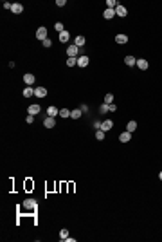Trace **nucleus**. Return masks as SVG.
Instances as JSON below:
<instances>
[{
    "instance_id": "obj_1",
    "label": "nucleus",
    "mask_w": 162,
    "mask_h": 242,
    "mask_svg": "<svg viewBox=\"0 0 162 242\" xmlns=\"http://www.w3.org/2000/svg\"><path fill=\"white\" fill-rule=\"evenodd\" d=\"M78 52H79V47L78 45H69V47H67V54H69V58H76L78 56Z\"/></svg>"
},
{
    "instance_id": "obj_2",
    "label": "nucleus",
    "mask_w": 162,
    "mask_h": 242,
    "mask_svg": "<svg viewBox=\"0 0 162 242\" xmlns=\"http://www.w3.org/2000/svg\"><path fill=\"white\" fill-rule=\"evenodd\" d=\"M36 38L38 40H47V27H38V31H36Z\"/></svg>"
},
{
    "instance_id": "obj_3",
    "label": "nucleus",
    "mask_w": 162,
    "mask_h": 242,
    "mask_svg": "<svg viewBox=\"0 0 162 242\" xmlns=\"http://www.w3.org/2000/svg\"><path fill=\"white\" fill-rule=\"evenodd\" d=\"M54 125H56V119H54V118H51V116H47L45 119H43V126H45V128H52V126Z\"/></svg>"
},
{
    "instance_id": "obj_4",
    "label": "nucleus",
    "mask_w": 162,
    "mask_h": 242,
    "mask_svg": "<svg viewBox=\"0 0 162 242\" xmlns=\"http://www.w3.org/2000/svg\"><path fill=\"white\" fill-rule=\"evenodd\" d=\"M34 96L36 98H45L47 96V89H45V87H36V89H34Z\"/></svg>"
},
{
    "instance_id": "obj_5",
    "label": "nucleus",
    "mask_w": 162,
    "mask_h": 242,
    "mask_svg": "<svg viewBox=\"0 0 162 242\" xmlns=\"http://www.w3.org/2000/svg\"><path fill=\"white\" fill-rule=\"evenodd\" d=\"M132 139V132H123V134H119V141H121V143H128V141H130Z\"/></svg>"
},
{
    "instance_id": "obj_6",
    "label": "nucleus",
    "mask_w": 162,
    "mask_h": 242,
    "mask_svg": "<svg viewBox=\"0 0 162 242\" xmlns=\"http://www.w3.org/2000/svg\"><path fill=\"white\" fill-rule=\"evenodd\" d=\"M34 80H36V78L32 76L31 72H27V74H24V82H25V85H27V87H31L32 83H34Z\"/></svg>"
},
{
    "instance_id": "obj_7",
    "label": "nucleus",
    "mask_w": 162,
    "mask_h": 242,
    "mask_svg": "<svg viewBox=\"0 0 162 242\" xmlns=\"http://www.w3.org/2000/svg\"><path fill=\"white\" fill-rule=\"evenodd\" d=\"M115 15H117V16H126V15H128V11H126L124 5L117 4V7H115Z\"/></svg>"
},
{
    "instance_id": "obj_8",
    "label": "nucleus",
    "mask_w": 162,
    "mask_h": 242,
    "mask_svg": "<svg viewBox=\"0 0 162 242\" xmlns=\"http://www.w3.org/2000/svg\"><path fill=\"white\" fill-rule=\"evenodd\" d=\"M112 126H113V121H110V119H105L103 123H101V130H103V132H106V130H110Z\"/></svg>"
},
{
    "instance_id": "obj_9",
    "label": "nucleus",
    "mask_w": 162,
    "mask_h": 242,
    "mask_svg": "<svg viewBox=\"0 0 162 242\" xmlns=\"http://www.w3.org/2000/svg\"><path fill=\"white\" fill-rule=\"evenodd\" d=\"M27 112H29V116H36V114L40 112V105H31V107H27Z\"/></svg>"
},
{
    "instance_id": "obj_10",
    "label": "nucleus",
    "mask_w": 162,
    "mask_h": 242,
    "mask_svg": "<svg viewBox=\"0 0 162 242\" xmlns=\"http://www.w3.org/2000/svg\"><path fill=\"white\" fill-rule=\"evenodd\" d=\"M103 16H105L106 20H112L113 16H115V9H108V7H106L105 13H103Z\"/></svg>"
},
{
    "instance_id": "obj_11",
    "label": "nucleus",
    "mask_w": 162,
    "mask_h": 242,
    "mask_svg": "<svg viewBox=\"0 0 162 242\" xmlns=\"http://www.w3.org/2000/svg\"><path fill=\"white\" fill-rule=\"evenodd\" d=\"M24 206L27 208V210H34V208H36V201L27 199V201H24Z\"/></svg>"
},
{
    "instance_id": "obj_12",
    "label": "nucleus",
    "mask_w": 162,
    "mask_h": 242,
    "mask_svg": "<svg viewBox=\"0 0 162 242\" xmlns=\"http://www.w3.org/2000/svg\"><path fill=\"white\" fill-rule=\"evenodd\" d=\"M88 65V56H79L78 58V67H86Z\"/></svg>"
},
{
    "instance_id": "obj_13",
    "label": "nucleus",
    "mask_w": 162,
    "mask_h": 242,
    "mask_svg": "<svg viewBox=\"0 0 162 242\" xmlns=\"http://www.w3.org/2000/svg\"><path fill=\"white\" fill-rule=\"evenodd\" d=\"M11 11L15 13V15H20V13L24 11V5L22 4H13V7H11Z\"/></svg>"
},
{
    "instance_id": "obj_14",
    "label": "nucleus",
    "mask_w": 162,
    "mask_h": 242,
    "mask_svg": "<svg viewBox=\"0 0 162 242\" xmlns=\"http://www.w3.org/2000/svg\"><path fill=\"white\" fill-rule=\"evenodd\" d=\"M85 42H86V40H85V36H76V40H74V45H78V47H83L85 45Z\"/></svg>"
},
{
    "instance_id": "obj_15",
    "label": "nucleus",
    "mask_w": 162,
    "mask_h": 242,
    "mask_svg": "<svg viewBox=\"0 0 162 242\" xmlns=\"http://www.w3.org/2000/svg\"><path fill=\"white\" fill-rule=\"evenodd\" d=\"M124 63H126L128 67H133V65H137V60H135L133 56H126V58H124Z\"/></svg>"
},
{
    "instance_id": "obj_16",
    "label": "nucleus",
    "mask_w": 162,
    "mask_h": 242,
    "mask_svg": "<svg viewBox=\"0 0 162 242\" xmlns=\"http://www.w3.org/2000/svg\"><path fill=\"white\" fill-rule=\"evenodd\" d=\"M70 40V35H69V31H63V33H59V42H69Z\"/></svg>"
},
{
    "instance_id": "obj_17",
    "label": "nucleus",
    "mask_w": 162,
    "mask_h": 242,
    "mask_svg": "<svg viewBox=\"0 0 162 242\" xmlns=\"http://www.w3.org/2000/svg\"><path fill=\"white\" fill-rule=\"evenodd\" d=\"M126 130L133 134L135 130H137V123H135V121H128V125H126Z\"/></svg>"
},
{
    "instance_id": "obj_18",
    "label": "nucleus",
    "mask_w": 162,
    "mask_h": 242,
    "mask_svg": "<svg viewBox=\"0 0 162 242\" xmlns=\"http://www.w3.org/2000/svg\"><path fill=\"white\" fill-rule=\"evenodd\" d=\"M47 114H49L51 118H56L58 114H59V110L56 109V107H49V109H47Z\"/></svg>"
},
{
    "instance_id": "obj_19",
    "label": "nucleus",
    "mask_w": 162,
    "mask_h": 242,
    "mask_svg": "<svg viewBox=\"0 0 162 242\" xmlns=\"http://www.w3.org/2000/svg\"><path fill=\"white\" fill-rule=\"evenodd\" d=\"M137 67H139L140 71H146V69H148V62L140 58V60H137Z\"/></svg>"
},
{
    "instance_id": "obj_20",
    "label": "nucleus",
    "mask_w": 162,
    "mask_h": 242,
    "mask_svg": "<svg viewBox=\"0 0 162 242\" xmlns=\"http://www.w3.org/2000/svg\"><path fill=\"white\" fill-rule=\"evenodd\" d=\"M115 42L117 44H128V36L126 35H117L115 36Z\"/></svg>"
},
{
    "instance_id": "obj_21",
    "label": "nucleus",
    "mask_w": 162,
    "mask_h": 242,
    "mask_svg": "<svg viewBox=\"0 0 162 242\" xmlns=\"http://www.w3.org/2000/svg\"><path fill=\"white\" fill-rule=\"evenodd\" d=\"M59 239H61V240H67V239H69V230H67V228H63V230L59 231Z\"/></svg>"
},
{
    "instance_id": "obj_22",
    "label": "nucleus",
    "mask_w": 162,
    "mask_h": 242,
    "mask_svg": "<svg viewBox=\"0 0 162 242\" xmlns=\"http://www.w3.org/2000/svg\"><path fill=\"white\" fill-rule=\"evenodd\" d=\"M32 94H34V90H32L31 87H25V89H24V96H25V98H31Z\"/></svg>"
},
{
    "instance_id": "obj_23",
    "label": "nucleus",
    "mask_w": 162,
    "mask_h": 242,
    "mask_svg": "<svg viewBox=\"0 0 162 242\" xmlns=\"http://www.w3.org/2000/svg\"><path fill=\"white\" fill-rule=\"evenodd\" d=\"M59 116H61V118H70V110L69 109H61V110H59Z\"/></svg>"
},
{
    "instance_id": "obj_24",
    "label": "nucleus",
    "mask_w": 162,
    "mask_h": 242,
    "mask_svg": "<svg viewBox=\"0 0 162 242\" xmlns=\"http://www.w3.org/2000/svg\"><path fill=\"white\" fill-rule=\"evenodd\" d=\"M54 29H56L58 33H63L65 29H63V24L61 22H56V24H54Z\"/></svg>"
},
{
    "instance_id": "obj_25",
    "label": "nucleus",
    "mask_w": 162,
    "mask_h": 242,
    "mask_svg": "<svg viewBox=\"0 0 162 242\" xmlns=\"http://www.w3.org/2000/svg\"><path fill=\"white\" fill-rule=\"evenodd\" d=\"M112 101H113V94H106V96H105V103L110 105Z\"/></svg>"
},
{
    "instance_id": "obj_26",
    "label": "nucleus",
    "mask_w": 162,
    "mask_h": 242,
    "mask_svg": "<svg viewBox=\"0 0 162 242\" xmlns=\"http://www.w3.org/2000/svg\"><path fill=\"white\" fill-rule=\"evenodd\" d=\"M67 65H69V67L78 65V60H76V58H69V60H67Z\"/></svg>"
},
{
    "instance_id": "obj_27",
    "label": "nucleus",
    "mask_w": 162,
    "mask_h": 242,
    "mask_svg": "<svg viewBox=\"0 0 162 242\" xmlns=\"http://www.w3.org/2000/svg\"><path fill=\"white\" fill-rule=\"evenodd\" d=\"M79 116H81V110H78V109H76V110H72V112H70V118H74V119H78V118H79Z\"/></svg>"
},
{
    "instance_id": "obj_28",
    "label": "nucleus",
    "mask_w": 162,
    "mask_h": 242,
    "mask_svg": "<svg viewBox=\"0 0 162 242\" xmlns=\"http://www.w3.org/2000/svg\"><path fill=\"white\" fill-rule=\"evenodd\" d=\"M96 137H97L99 141H103V139H105V132H103V130H101V128H99V130L96 132Z\"/></svg>"
},
{
    "instance_id": "obj_29",
    "label": "nucleus",
    "mask_w": 162,
    "mask_h": 242,
    "mask_svg": "<svg viewBox=\"0 0 162 242\" xmlns=\"http://www.w3.org/2000/svg\"><path fill=\"white\" fill-rule=\"evenodd\" d=\"M99 110H101V112H103V114H105V112H108V110H110V105H106V103H103V105H101V109H99Z\"/></svg>"
},
{
    "instance_id": "obj_30",
    "label": "nucleus",
    "mask_w": 162,
    "mask_h": 242,
    "mask_svg": "<svg viewBox=\"0 0 162 242\" xmlns=\"http://www.w3.org/2000/svg\"><path fill=\"white\" fill-rule=\"evenodd\" d=\"M42 44H43V47H45V49H47V47H51V45H52V42H51V38H47V40H43V42H42Z\"/></svg>"
},
{
    "instance_id": "obj_31",
    "label": "nucleus",
    "mask_w": 162,
    "mask_h": 242,
    "mask_svg": "<svg viewBox=\"0 0 162 242\" xmlns=\"http://www.w3.org/2000/svg\"><path fill=\"white\" fill-rule=\"evenodd\" d=\"M25 121H27L29 125H31V123H34V116H27V119H25Z\"/></svg>"
},
{
    "instance_id": "obj_32",
    "label": "nucleus",
    "mask_w": 162,
    "mask_h": 242,
    "mask_svg": "<svg viewBox=\"0 0 162 242\" xmlns=\"http://www.w3.org/2000/svg\"><path fill=\"white\" fill-rule=\"evenodd\" d=\"M67 2H65V0H56V5H59V7H63V5H65Z\"/></svg>"
},
{
    "instance_id": "obj_33",
    "label": "nucleus",
    "mask_w": 162,
    "mask_h": 242,
    "mask_svg": "<svg viewBox=\"0 0 162 242\" xmlns=\"http://www.w3.org/2000/svg\"><path fill=\"white\" fill-rule=\"evenodd\" d=\"M159 179H160V181H162V172H160V173H159Z\"/></svg>"
}]
</instances>
